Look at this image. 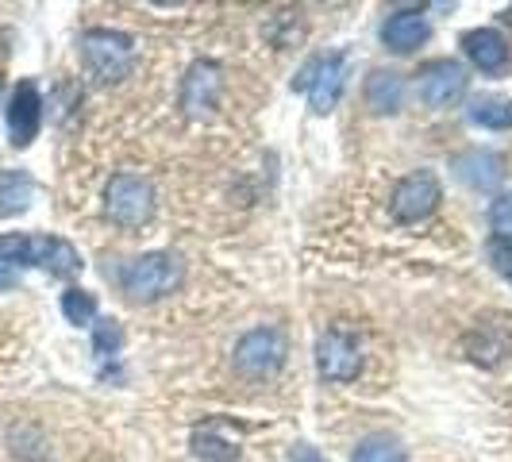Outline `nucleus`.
I'll use <instances>...</instances> for the list:
<instances>
[{
  "label": "nucleus",
  "instance_id": "nucleus-1",
  "mask_svg": "<svg viewBox=\"0 0 512 462\" xmlns=\"http://www.w3.org/2000/svg\"><path fill=\"white\" fill-rule=\"evenodd\" d=\"M24 270H47L51 278L81 274V255L74 243L58 235H0V293L16 289Z\"/></svg>",
  "mask_w": 512,
  "mask_h": 462
},
{
  "label": "nucleus",
  "instance_id": "nucleus-2",
  "mask_svg": "<svg viewBox=\"0 0 512 462\" xmlns=\"http://www.w3.org/2000/svg\"><path fill=\"white\" fill-rule=\"evenodd\" d=\"M81 66L97 85H116L131 74L135 66V39L116 31V27H89L77 43Z\"/></svg>",
  "mask_w": 512,
  "mask_h": 462
},
{
  "label": "nucleus",
  "instance_id": "nucleus-3",
  "mask_svg": "<svg viewBox=\"0 0 512 462\" xmlns=\"http://www.w3.org/2000/svg\"><path fill=\"white\" fill-rule=\"evenodd\" d=\"M181 278H185V266H181L178 255H170V251H151V255L131 258L128 266L120 270V289L128 293L131 301L151 305V301L170 297L181 285Z\"/></svg>",
  "mask_w": 512,
  "mask_h": 462
},
{
  "label": "nucleus",
  "instance_id": "nucleus-4",
  "mask_svg": "<svg viewBox=\"0 0 512 462\" xmlns=\"http://www.w3.org/2000/svg\"><path fill=\"white\" fill-rule=\"evenodd\" d=\"M104 216L116 228H143L154 216V189L147 178L139 174H112L104 185Z\"/></svg>",
  "mask_w": 512,
  "mask_h": 462
},
{
  "label": "nucleus",
  "instance_id": "nucleus-5",
  "mask_svg": "<svg viewBox=\"0 0 512 462\" xmlns=\"http://www.w3.org/2000/svg\"><path fill=\"white\" fill-rule=\"evenodd\" d=\"M443 201V185L432 170H416L409 178L397 181V189H393V220L397 224H420V220H428L432 212L439 208Z\"/></svg>",
  "mask_w": 512,
  "mask_h": 462
},
{
  "label": "nucleus",
  "instance_id": "nucleus-6",
  "mask_svg": "<svg viewBox=\"0 0 512 462\" xmlns=\"http://www.w3.org/2000/svg\"><path fill=\"white\" fill-rule=\"evenodd\" d=\"M224 97V70L212 58H197L181 77V108L189 120H208Z\"/></svg>",
  "mask_w": 512,
  "mask_h": 462
},
{
  "label": "nucleus",
  "instance_id": "nucleus-7",
  "mask_svg": "<svg viewBox=\"0 0 512 462\" xmlns=\"http://www.w3.org/2000/svg\"><path fill=\"white\" fill-rule=\"evenodd\" d=\"M285 355H289V343L278 328H255L235 343V370L247 378H266L282 370Z\"/></svg>",
  "mask_w": 512,
  "mask_h": 462
},
{
  "label": "nucleus",
  "instance_id": "nucleus-8",
  "mask_svg": "<svg viewBox=\"0 0 512 462\" xmlns=\"http://www.w3.org/2000/svg\"><path fill=\"white\" fill-rule=\"evenodd\" d=\"M316 370L328 382H351V378H359L362 355L355 335L347 332V328H328V332L320 335L316 339Z\"/></svg>",
  "mask_w": 512,
  "mask_h": 462
},
{
  "label": "nucleus",
  "instance_id": "nucleus-9",
  "mask_svg": "<svg viewBox=\"0 0 512 462\" xmlns=\"http://www.w3.org/2000/svg\"><path fill=\"white\" fill-rule=\"evenodd\" d=\"M466 85H470V77H466L462 62H455V58L428 62L420 70V81H416L420 101L428 104V108H451V104H459L466 97Z\"/></svg>",
  "mask_w": 512,
  "mask_h": 462
},
{
  "label": "nucleus",
  "instance_id": "nucleus-10",
  "mask_svg": "<svg viewBox=\"0 0 512 462\" xmlns=\"http://www.w3.org/2000/svg\"><path fill=\"white\" fill-rule=\"evenodd\" d=\"M4 128H8L12 147H31L35 143V135L43 128V97H39L35 81H20L12 89L8 108H4Z\"/></svg>",
  "mask_w": 512,
  "mask_h": 462
},
{
  "label": "nucleus",
  "instance_id": "nucleus-11",
  "mask_svg": "<svg viewBox=\"0 0 512 462\" xmlns=\"http://www.w3.org/2000/svg\"><path fill=\"white\" fill-rule=\"evenodd\" d=\"M347 77H351V58L347 54H320L312 85H308V108L316 116H328L343 97V89H347Z\"/></svg>",
  "mask_w": 512,
  "mask_h": 462
},
{
  "label": "nucleus",
  "instance_id": "nucleus-12",
  "mask_svg": "<svg viewBox=\"0 0 512 462\" xmlns=\"http://www.w3.org/2000/svg\"><path fill=\"white\" fill-rule=\"evenodd\" d=\"M239 436L243 428L228 416H208L205 424L193 428V455L205 462H235L239 459Z\"/></svg>",
  "mask_w": 512,
  "mask_h": 462
},
{
  "label": "nucleus",
  "instance_id": "nucleus-13",
  "mask_svg": "<svg viewBox=\"0 0 512 462\" xmlns=\"http://www.w3.org/2000/svg\"><path fill=\"white\" fill-rule=\"evenodd\" d=\"M451 170H455V178H459L466 189H474V193H493V189L505 181V158L474 147V151L455 154Z\"/></svg>",
  "mask_w": 512,
  "mask_h": 462
},
{
  "label": "nucleus",
  "instance_id": "nucleus-14",
  "mask_svg": "<svg viewBox=\"0 0 512 462\" xmlns=\"http://www.w3.org/2000/svg\"><path fill=\"white\" fill-rule=\"evenodd\" d=\"M428 35H432V27H428L424 8H397V12H389L382 27V43L393 54H412L416 47L428 43Z\"/></svg>",
  "mask_w": 512,
  "mask_h": 462
},
{
  "label": "nucleus",
  "instance_id": "nucleus-15",
  "mask_svg": "<svg viewBox=\"0 0 512 462\" xmlns=\"http://www.w3.org/2000/svg\"><path fill=\"white\" fill-rule=\"evenodd\" d=\"M462 51H466V58H470L482 74H501V70L509 66V43H505V35L493 31V27H474V31H466V35H462Z\"/></svg>",
  "mask_w": 512,
  "mask_h": 462
},
{
  "label": "nucleus",
  "instance_id": "nucleus-16",
  "mask_svg": "<svg viewBox=\"0 0 512 462\" xmlns=\"http://www.w3.org/2000/svg\"><path fill=\"white\" fill-rule=\"evenodd\" d=\"M509 347H512V328H509V320H501V316H497V324L478 320V328L466 335L470 359L482 362V366H497V362L509 355Z\"/></svg>",
  "mask_w": 512,
  "mask_h": 462
},
{
  "label": "nucleus",
  "instance_id": "nucleus-17",
  "mask_svg": "<svg viewBox=\"0 0 512 462\" xmlns=\"http://www.w3.org/2000/svg\"><path fill=\"white\" fill-rule=\"evenodd\" d=\"M366 104L378 116L401 112V104H405V77L393 74V70H374V74L366 77Z\"/></svg>",
  "mask_w": 512,
  "mask_h": 462
},
{
  "label": "nucleus",
  "instance_id": "nucleus-18",
  "mask_svg": "<svg viewBox=\"0 0 512 462\" xmlns=\"http://www.w3.org/2000/svg\"><path fill=\"white\" fill-rule=\"evenodd\" d=\"M35 201V178L27 170H0V220L20 216Z\"/></svg>",
  "mask_w": 512,
  "mask_h": 462
},
{
  "label": "nucleus",
  "instance_id": "nucleus-19",
  "mask_svg": "<svg viewBox=\"0 0 512 462\" xmlns=\"http://www.w3.org/2000/svg\"><path fill=\"white\" fill-rule=\"evenodd\" d=\"M470 124L489 131L512 128V101H505V97H478L470 104Z\"/></svg>",
  "mask_w": 512,
  "mask_h": 462
},
{
  "label": "nucleus",
  "instance_id": "nucleus-20",
  "mask_svg": "<svg viewBox=\"0 0 512 462\" xmlns=\"http://www.w3.org/2000/svg\"><path fill=\"white\" fill-rule=\"evenodd\" d=\"M351 462H409V455L393 436H366L355 447Z\"/></svg>",
  "mask_w": 512,
  "mask_h": 462
},
{
  "label": "nucleus",
  "instance_id": "nucleus-21",
  "mask_svg": "<svg viewBox=\"0 0 512 462\" xmlns=\"http://www.w3.org/2000/svg\"><path fill=\"white\" fill-rule=\"evenodd\" d=\"M62 316L77 328H93L97 324V297L85 289H66L62 293Z\"/></svg>",
  "mask_w": 512,
  "mask_h": 462
},
{
  "label": "nucleus",
  "instance_id": "nucleus-22",
  "mask_svg": "<svg viewBox=\"0 0 512 462\" xmlns=\"http://www.w3.org/2000/svg\"><path fill=\"white\" fill-rule=\"evenodd\" d=\"M120 347H124L120 324H116V320H97V324H93V355L101 362H108L120 355Z\"/></svg>",
  "mask_w": 512,
  "mask_h": 462
},
{
  "label": "nucleus",
  "instance_id": "nucleus-23",
  "mask_svg": "<svg viewBox=\"0 0 512 462\" xmlns=\"http://www.w3.org/2000/svg\"><path fill=\"white\" fill-rule=\"evenodd\" d=\"M489 228H493V235L512 239V193L493 197V205H489Z\"/></svg>",
  "mask_w": 512,
  "mask_h": 462
},
{
  "label": "nucleus",
  "instance_id": "nucleus-24",
  "mask_svg": "<svg viewBox=\"0 0 512 462\" xmlns=\"http://www.w3.org/2000/svg\"><path fill=\"white\" fill-rule=\"evenodd\" d=\"M489 258H493V266H497L501 274H512V239L493 235V239H489Z\"/></svg>",
  "mask_w": 512,
  "mask_h": 462
},
{
  "label": "nucleus",
  "instance_id": "nucleus-25",
  "mask_svg": "<svg viewBox=\"0 0 512 462\" xmlns=\"http://www.w3.org/2000/svg\"><path fill=\"white\" fill-rule=\"evenodd\" d=\"M289 462H324V459H320V451H316L312 443H293V451H289Z\"/></svg>",
  "mask_w": 512,
  "mask_h": 462
},
{
  "label": "nucleus",
  "instance_id": "nucleus-26",
  "mask_svg": "<svg viewBox=\"0 0 512 462\" xmlns=\"http://www.w3.org/2000/svg\"><path fill=\"white\" fill-rule=\"evenodd\" d=\"M312 74H316V58L308 62V66L301 70V74L293 77V89H301V93H308V85H312Z\"/></svg>",
  "mask_w": 512,
  "mask_h": 462
},
{
  "label": "nucleus",
  "instance_id": "nucleus-27",
  "mask_svg": "<svg viewBox=\"0 0 512 462\" xmlns=\"http://www.w3.org/2000/svg\"><path fill=\"white\" fill-rule=\"evenodd\" d=\"M501 20H505V24L512 27V4H509V8H505V12H501Z\"/></svg>",
  "mask_w": 512,
  "mask_h": 462
},
{
  "label": "nucleus",
  "instance_id": "nucleus-28",
  "mask_svg": "<svg viewBox=\"0 0 512 462\" xmlns=\"http://www.w3.org/2000/svg\"><path fill=\"white\" fill-rule=\"evenodd\" d=\"M0 93H4V81H0Z\"/></svg>",
  "mask_w": 512,
  "mask_h": 462
},
{
  "label": "nucleus",
  "instance_id": "nucleus-29",
  "mask_svg": "<svg viewBox=\"0 0 512 462\" xmlns=\"http://www.w3.org/2000/svg\"><path fill=\"white\" fill-rule=\"evenodd\" d=\"M509 278H512V274H509Z\"/></svg>",
  "mask_w": 512,
  "mask_h": 462
}]
</instances>
